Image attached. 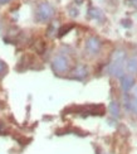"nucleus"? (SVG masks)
<instances>
[{
	"label": "nucleus",
	"mask_w": 137,
	"mask_h": 154,
	"mask_svg": "<svg viewBox=\"0 0 137 154\" xmlns=\"http://www.w3.org/2000/svg\"><path fill=\"white\" fill-rule=\"evenodd\" d=\"M54 15V9L49 3H40L37 9V19L39 22H48Z\"/></svg>",
	"instance_id": "f03ea898"
},
{
	"label": "nucleus",
	"mask_w": 137,
	"mask_h": 154,
	"mask_svg": "<svg viewBox=\"0 0 137 154\" xmlns=\"http://www.w3.org/2000/svg\"><path fill=\"white\" fill-rule=\"evenodd\" d=\"M86 48H87V51L91 54L98 53V51L101 49V42H100V39H98V38H96V37L88 38V41L86 42Z\"/></svg>",
	"instance_id": "20e7f679"
},
{
	"label": "nucleus",
	"mask_w": 137,
	"mask_h": 154,
	"mask_svg": "<svg viewBox=\"0 0 137 154\" xmlns=\"http://www.w3.org/2000/svg\"><path fill=\"white\" fill-rule=\"evenodd\" d=\"M74 2H76L77 4H82V3H83V0H74Z\"/></svg>",
	"instance_id": "4468645a"
},
{
	"label": "nucleus",
	"mask_w": 137,
	"mask_h": 154,
	"mask_svg": "<svg viewBox=\"0 0 137 154\" xmlns=\"http://www.w3.org/2000/svg\"><path fill=\"white\" fill-rule=\"evenodd\" d=\"M88 75V69L86 66H83V65H79V66H77L74 69H73V77H76V79H84Z\"/></svg>",
	"instance_id": "423d86ee"
},
{
	"label": "nucleus",
	"mask_w": 137,
	"mask_h": 154,
	"mask_svg": "<svg viewBox=\"0 0 137 154\" xmlns=\"http://www.w3.org/2000/svg\"><path fill=\"white\" fill-rule=\"evenodd\" d=\"M133 83H135V80L132 76L130 75H126V76H122L121 79V86L123 88V91H128L130 88L133 87Z\"/></svg>",
	"instance_id": "39448f33"
},
{
	"label": "nucleus",
	"mask_w": 137,
	"mask_h": 154,
	"mask_svg": "<svg viewBox=\"0 0 137 154\" xmlns=\"http://www.w3.org/2000/svg\"><path fill=\"white\" fill-rule=\"evenodd\" d=\"M125 52L123 51H116L113 53L112 61L109 63V73L116 77H122L123 67H125Z\"/></svg>",
	"instance_id": "f257e3e1"
},
{
	"label": "nucleus",
	"mask_w": 137,
	"mask_h": 154,
	"mask_svg": "<svg viewBox=\"0 0 137 154\" xmlns=\"http://www.w3.org/2000/svg\"><path fill=\"white\" fill-rule=\"evenodd\" d=\"M69 66H70L69 60L64 54H58L57 57H54L53 62H52V67H53V69L58 73L67 72L69 69Z\"/></svg>",
	"instance_id": "7ed1b4c3"
},
{
	"label": "nucleus",
	"mask_w": 137,
	"mask_h": 154,
	"mask_svg": "<svg viewBox=\"0 0 137 154\" xmlns=\"http://www.w3.org/2000/svg\"><path fill=\"white\" fill-rule=\"evenodd\" d=\"M89 15L92 17V18L100 19V18H102V13H101V10H98V9L92 8V9H89Z\"/></svg>",
	"instance_id": "1a4fd4ad"
},
{
	"label": "nucleus",
	"mask_w": 137,
	"mask_h": 154,
	"mask_svg": "<svg viewBox=\"0 0 137 154\" xmlns=\"http://www.w3.org/2000/svg\"><path fill=\"white\" fill-rule=\"evenodd\" d=\"M6 72H8V66L5 65V62L0 61V79H1L3 76H5Z\"/></svg>",
	"instance_id": "9d476101"
},
{
	"label": "nucleus",
	"mask_w": 137,
	"mask_h": 154,
	"mask_svg": "<svg viewBox=\"0 0 137 154\" xmlns=\"http://www.w3.org/2000/svg\"><path fill=\"white\" fill-rule=\"evenodd\" d=\"M127 69L130 72H137V54L132 56L127 62Z\"/></svg>",
	"instance_id": "0eeeda50"
},
{
	"label": "nucleus",
	"mask_w": 137,
	"mask_h": 154,
	"mask_svg": "<svg viewBox=\"0 0 137 154\" xmlns=\"http://www.w3.org/2000/svg\"><path fill=\"white\" fill-rule=\"evenodd\" d=\"M109 112L112 114V116H115V118H120V114H121V111H120V105L117 104V102H111L109 104Z\"/></svg>",
	"instance_id": "6e6552de"
},
{
	"label": "nucleus",
	"mask_w": 137,
	"mask_h": 154,
	"mask_svg": "<svg viewBox=\"0 0 137 154\" xmlns=\"http://www.w3.org/2000/svg\"><path fill=\"white\" fill-rule=\"evenodd\" d=\"M72 28H73V25H64V27H62L61 29H59V37H62V35H64L67 33V32H69Z\"/></svg>",
	"instance_id": "9b49d317"
},
{
	"label": "nucleus",
	"mask_w": 137,
	"mask_h": 154,
	"mask_svg": "<svg viewBox=\"0 0 137 154\" xmlns=\"http://www.w3.org/2000/svg\"><path fill=\"white\" fill-rule=\"evenodd\" d=\"M70 15L72 17H77L78 15V10L77 9H70Z\"/></svg>",
	"instance_id": "f8f14e48"
},
{
	"label": "nucleus",
	"mask_w": 137,
	"mask_h": 154,
	"mask_svg": "<svg viewBox=\"0 0 137 154\" xmlns=\"http://www.w3.org/2000/svg\"><path fill=\"white\" fill-rule=\"evenodd\" d=\"M10 0H0V5H3V4H6V3H9Z\"/></svg>",
	"instance_id": "ddd939ff"
},
{
	"label": "nucleus",
	"mask_w": 137,
	"mask_h": 154,
	"mask_svg": "<svg viewBox=\"0 0 137 154\" xmlns=\"http://www.w3.org/2000/svg\"><path fill=\"white\" fill-rule=\"evenodd\" d=\"M136 92H137V88H136Z\"/></svg>",
	"instance_id": "2eb2a0df"
}]
</instances>
